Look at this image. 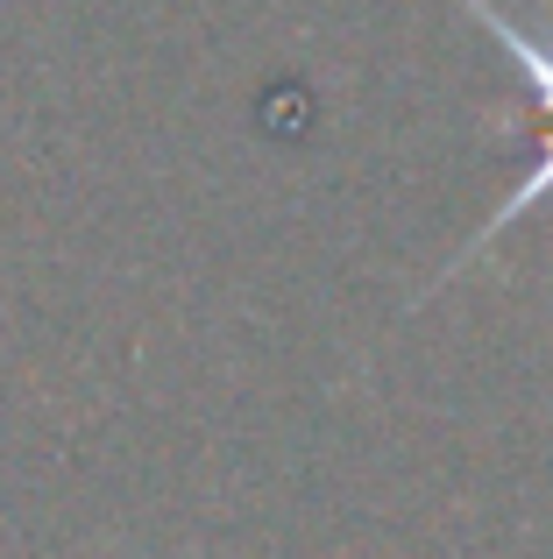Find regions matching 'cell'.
I'll return each mask as SVG.
<instances>
[{"instance_id": "6da1fadb", "label": "cell", "mask_w": 553, "mask_h": 559, "mask_svg": "<svg viewBox=\"0 0 553 559\" xmlns=\"http://www.w3.org/2000/svg\"><path fill=\"white\" fill-rule=\"evenodd\" d=\"M540 199H553V135H540V156H532L526 185H518L511 199H504V213H497V219H490V227H483V234L469 241V255H475V248H490V241H497L504 227H518V219H526V213H532ZM469 255H461V262H469ZM461 262H455V270H461Z\"/></svg>"}]
</instances>
